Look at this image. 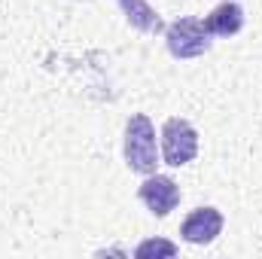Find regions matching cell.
I'll list each match as a JSON object with an SVG mask.
<instances>
[{
  "label": "cell",
  "instance_id": "1",
  "mask_svg": "<svg viewBox=\"0 0 262 259\" xmlns=\"http://www.w3.org/2000/svg\"><path fill=\"white\" fill-rule=\"evenodd\" d=\"M125 165L134 174H156L159 165V143H156V125L146 113H131L125 122Z\"/></svg>",
  "mask_w": 262,
  "mask_h": 259
},
{
  "label": "cell",
  "instance_id": "3",
  "mask_svg": "<svg viewBox=\"0 0 262 259\" xmlns=\"http://www.w3.org/2000/svg\"><path fill=\"white\" fill-rule=\"evenodd\" d=\"M198 156V131L189 119L171 116L162 125V159L171 168H183Z\"/></svg>",
  "mask_w": 262,
  "mask_h": 259
},
{
  "label": "cell",
  "instance_id": "4",
  "mask_svg": "<svg viewBox=\"0 0 262 259\" xmlns=\"http://www.w3.org/2000/svg\"><path fill=\"white\" fill-rule=\"evenodd\" d=\"M223 226H226L223 210L213 207V204H201V207H195V210L183 220V226H180V238H183L186 244L204 247V244H213V241L220 238Z\"/></svg>",
  "mask_w": 262,
  "mask_h": 259
},
{
  "label": "cell",
  "instance_id": "5",
  "mask_svg": "<svg viewBox=\"0 0 262 259\" xmlns=\"http://www.w3.org/2000/svg\"><path fill=\"white\" fill-rule=\"evenodd\" d=\"M137 198L146 204V210L159 220H165L177 204H180V186L174 183V177L168 174H146V180L140 183Z\"/></svg>",
  "mask_w": 262,
  "mask_h": 259
},
{
  "label": "cell",
  "instance_id": "6",
  "mask_svg": "<svg viewBox=\"0 0 262 259\" xmlns=\"http://www.w3.org/2000/svg\"><path fill=\"white\" fill-rule=\"evenodd\" d=\"M201 21H204V28H207L210 37H235L244 28V6L235 3V0H223Z\"/></svg>",
  "mask_w": 262,
  "mask_h": 259
},
{
  "label": "cell",
  "instance_id": "2",
  "mask_svg": "<svg viewBox=\"0 0 262 259\" xmlns=\"http://www.w3.org/2000/svg\"><path fill=\"white\" fill-rule=\"evenodd\" d=\"M165 43H168V52L177 61H192V58H201L204 52H210L213 40H210L201 18L183 15V18H177L165 28Z\"/></svg>",
  "mask_w": 262,
  "mask_h": 259
},
{
  "label": "cell",
  "instance_id": "8",
  "mask_svg": "<svg viewBox=\"0 0 262 259\" xmlns=\"http://www.w3.org/2000/svg\"><path fill=\"white\" fill-rule=\"evenodd\" d=\"M137 259H149V256H177V244L174 241H165V238H146L137 244L134 250Z\"/></svg>",
  "mask_w": 262,
  "mask_h": 259
},
{
  "label": "cell",
  "instance_id": "7",
  "mask_svg": "<svg viewBox=\"0 0 262 259\" xmlns=\"http://www.w3.org/2000/svg\"><path fill=\"white\" fill-rule=\"evenodd\" d=\"M119 9H122L125 21H128L134 31H140V34H162L168 28L162 21V15L146 0H119Z\"/></svg>",
  "mask_w": 262,
  "mask_h": 259
}]
</instances>
